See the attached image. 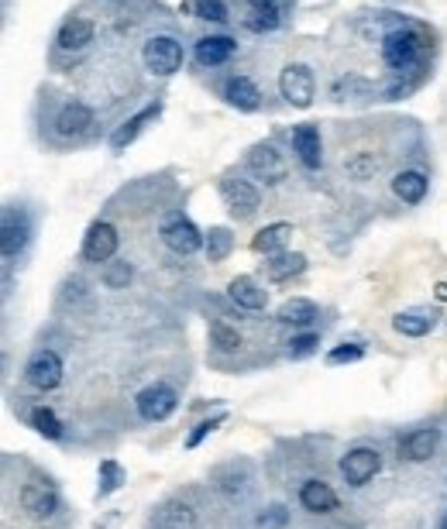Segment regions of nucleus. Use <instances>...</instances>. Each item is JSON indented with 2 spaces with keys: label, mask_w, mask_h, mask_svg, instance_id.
I'll return each instance as SVG.
<instances>
[{
  "label": "nucleus",
  "mask_w": 447,
  "mask_h": 529,
  "mask_svg": "<svg viewBox=\"0 0 447 529\" xmlns=\"http://www.w3.org/2000/svg\"><path fill=\"white\" fill-rule=\"evenodd\" d=\"M227 296L237 303V310H251V313L262 310L265 299H268V292H265L255 279H248V275H237L235 282L227 286Z\"/></svg>",
  "instance_id": "obj_23"
},
{
  "label": "nucleus",
  "mask_w": 447,
  "mask_h": 529,
  "mask_svg": "<svg viewBox=\"0 0 447 529\" xmlns=\"http://www.w3.org/2000/svg\"><path fill=\"white\" fill-rule=\"evenodd\" d=\"M292 152L299 155V162L307 169H320L323 165V141H320V131H316L314 124L292 128Z\"/></svg>",
  "instance_id": "obj_15"
},
{
  "label": "nucleus",
  "mask_w": 447,
  "mask_h": 529,
  "mask_svg": "<svg viewBox=\"0 0 447 529\" xmlns=\"http://www.w3.org/2000/svg\"><path fill=\"white\" fill-rule=\"evenodd\" d=\"M231 248H235L231 231L227 227H211V234H207V258L211 262H224L231 255Z\"/></svg>",
  "instance_id": "obj_33"
},
{
  "label": "nucleus",
  "mask_w": 447,
  "mask_h": 529,
  "mask_svg": "<svg viewBox=\"0 0 447 529\" xmlns=\"http://www.w3.org/2000/svg\"><path fill=\"white\" fill-rule=\"evenodd\" d=\"M441 529H447V512H444V519H441Z\"/></svg>",
  "instance_id": "obj_44"
},
{
  "label": "nucleus",
  "mask_w": 447,
  "mask_h": 529,
  "mask_svg": "<svg viewBox=\"0 0 447 529\" xmlns=\"http://www.w3.org/2000/svg\"><path fill=\"white\" fill-rule=\"evenodd\" d=\"M279 93L283 100L292 107H310L316 97V76L310 66L303 62H290L283 73H279Z\"/></svg>",
  "instance_id": "obj_3"
},
{
  "label": "nucleus",
  "mask_w": 447,
  "mask_h": 529,
  "mask_svg": "<svg viewBox=\"0 0 447 529\" xmlns=\"http://www.w3.org/2000/svg\"><path fill=\"white\" fill-rule=\"evenodd\" d=\"M303 268H307V258H303V255H296V251H279V255L268 258L265 275H268L272 282H286L292 275H299Z\"/></svg>",
  "instance_id": "obj_26"
},
{
  "label": "nucleus",
  "mask_w": 447,
  "mask_h": 529,
  "mask_svg": "<svg viewBox=\"0 0 447 529\" xmlns=\"http://www.w3.org/2000/svg\"><path fill=\"white\" fill-rule=\"evenodd\" d=\"M132 264L128 262H114V264H107L104 268V286L107 289H124L128 282H132Z\"/></svg>",
  "instance_id": "obj_37"
},
{
  "label": "nucleus",
  "mask_w": 447,
  "mask_h": 529,
  "mask_svg": "<svg viewBox=\"0 0 447 529\" xmlns=\"http://www.w3.org/2000/svg\"><path fill=\"white\" fill-rule=\"evenodd\" d=\"M379 468H382V457H379V450H371V447L347 450V457L341 461L344 481H347V485H355V488L369 485L371 478L379 475Z\"/></svg>",
  "instance_id": "obj_8"
},
{
  "label": "nucleus",
  "mask_w": 447,
  "mask_h": 529,
  "mask_svg": "<svg viewBox=\"0 0 447 529\" xmlns=\"http://www.w3.org/2000/svg\"><path fill=\"white\" fill-rule=\"evenodd\" d=\"M86 296V282L79 279V275H69L66 282H62V303H79Z\"/></svg>",
  "instance_id": "obj_40"
},
{
  "label": "nucleus",
  "mask_w": 447,
  "mask_h": 529,
  "mask_svg": "<svg viewBox=\"0 0 447 529\" xmlns=\"http://www.w3.org/2000/svg\"><path fill=\"white\" fill-rule=\"evenodd\" d=\"M224 100L237 107V110H259L262 107V93H259V86L248 76H231L224 83Z\"/></svg>",
  "instance_id": "obj_22"
},
{
  "label": "nucleus",
  "mask_w": 447,
  "mask_h": 529,
  "mask_svg": "<svg viewBox=\"0 0 447 529\" xmlns=\"http://www.w3.org/2000/svg\"><path fill=\"white\" fill-rule=\"evenodd\" d=\"M371 93H375V86L369 80H362V76H344V80L334 83L338 100H369Z\"/></svg>",
  "instance_id": "obj_30"
},
{
  "label": "nucleus",
  "mask_w": 447,
  "mask_h": 529,
  "mask_svg": "<svg viewBox=\"0 0 447 529\" xmlns=\"http://www.w3.org/2000/svg\"><path fill=\"white\" fill-rule=\"evenodd\" d=\"M393 327L395 334H403V337H423V334H430L434 320L427 313H399V317H393Z\"/></svg>",
  "instance_id": "obj_32"
},
{
  "label": "nucleus",
  "mask_w": 447,
  "mask_h": 529,
  "mask_svg": "<svg viewBox=\"0 0 447 529\" xmlns=\"http://www.w3.org/2000/svg\"><path fill=\"white\" fill-rule=\"evenodd\" d=\"M292 238V224H268L262 227L255 241H251V248L259 251V255H279L283 251V244Z\"/></svg>",
  "instance_id": "obj_27"
},
{
  "label": "nucleus",
  "mask_w": 447,
  "mask_h": 529,
  "mask_svg": "<svg viewBox=\"0 0 447 529\" xmlns=\"http://www.w3.org/2000/svg\"><path fill=\"white\" fill-rule=\"evenodd\" d=\"M290 523V512H286V505H268V512L259 516V526L262 529H283Z\"/></svg>",
  "instance_id": "obj_38"
},
{
  "label": "nucleus",
  "mask_w": 447,
  "mask_h": 529,
  "mask_svg": "<svg viewBox=\"0 0 447 529\" xmlns=\"http://www.w3.org/2000/svg\"><path fill=\"white\" fill-rule=\"evenodd\" d=\"M0 248H4V258H14L25 251L28 238H31V224H28V213L25 210H14L7 207L4 210V227H0Z\"/></svg>",
  "instance_id": "obj_12"
},
{
  "label": "nucleus",
  "mask_w": 447,
  "mask_h": 529,
  "mask_svg": "<svg viewBox=\"0 0 447 529\" xmlns=\"http://www.w3.org/2000/svg\"><path fill=\"white\" fill-rule=\"evenodd\" d=\"M189 7H193V14H196L200 21H213V25L231 21V11H227V4H224V0H193Z\"/></svg>",
  "instance_id": "obj_34"
},
{
  "label": "nucleus",
  "mask_w": 447,
  "mask_h": 529,
  "mask_svg": "<svg viewBox=\"0 0 447 529\" xmlns=\"http://www.w3.org/2000/svg\"><path fill=\"white\" fill-rule=\"evenodd\" d=\"M434 296H437L441 303H447V282H437V289H434Z\"/></svg>",
  "instance_id": "obj_43"
},
{
  "label": "nucleus",
  "mask_w": 447,
  "mask_h": 529,
  "mask_svg": "<svg viewBox=\"0 0 447 529\" xmlns=\"http://www.w3.org/2000/svg\"><path fill=\"white\" fill-rule=\"evenodd\" d=\"M248 172H251L255 179H262V183L275 186L290 176V165H286V159L279 155L275 145L262 141V145H255V148L248 152Z\"/></svg>",
  "instance_id": "obj_6"
},
{
  "label": "nucleus",
  "mask_w": 447,
  "mask_h": 529,
  "mask_svg": "<svg viewBox=\"0 0 447 529\" xmlns=\"http://www.w3.org/2000/svg\"><path fill=\"white\" fill-rule=\"evenodd\" d=\"M224 423V413H217V416H213V420H204V423L196 426V430H193V433H189V440H186V447H196V444H200V440H204V437H207V433H213V430H217V426Z\"/></svg>",
  "instance_id": "obj_41"
},
{
  "label": "nucleus",
  "mask_w": 447,
  "mask_h": 529,
  "mask_svg": "<svg viewBox=\"0 0 447 529\" xmlns=\"http://www.w3.org/2000/svg\"><path fill=\"white\" fill-rule=\"evenodd\" d=\"M21 509L31 519H49L59 512V492L52 481H28L21 488Z\"/></svg>",
  "instance_id": "obj_10"
},
{
  "label": "nucleus",
  "mask_w": 447,
  "mask_h": 529,
  "mask_svg": "<svg viewBox=\"0 0 447 529\" xmlns=\"http://www.w3.org/2000/svg\"><path fill=\"white\" fill-rule=\"evenodd\" d=\"M211 341H213V347L224 351V354L241 351V334H237V327L224 323V320H213L211 323Z\"/></svg>",
  "instance_id": "obj_31"
},
{
  "label": "nucleus",
  "mask_w": 447,
  "mask_h": 529,
  "mask_svg": "<svg viewBox=\"0 0 447 529\" xmlns=\"http://www.w3.org/2000/svg\"><path fill=\"white\" fill-rule=\"evenodd\" d=\"M156 529H196V512H193V505L180 502V499L165 502L156 516Z\"/></svg>",
  "instance_id": "obj_25"
},
{
  "label": "nucleus",
  "mask_w": 447,
  "mask_h": 529,
  "mask_svg": "<svg viewBox=\"0 0 447 529\" xmlns=\"http://www.w3.org/2000/svg\"><path fill=\"white\" fill-rule=\"evenodd\" d=\"M437 440H441V433H437L434 426H423V430H413V433L399 444V454H403L406 461H413V464H423V461H430V457H434Z\"/></svg>",
  "instance_id": "obj_17"
},
{
  "label": "nucleus",
  "mask_w": 447,
  "mask_h": 529,
  "mask_svg": "<svg viewBox=\"0 0 447 529\" xmlns=\"http://www.w3.org/2000/svg\"><path fill=\"white\" fill-rule=\"evenodd\" d=\"M117 227L114 224H107V220H97L90 231H86V238H83V258L93 264H104L114 258V251H117Z\"/></svg>",
  "instance_id": "obj_9"
},
{
  "label": "nucleus",
  "mask_w": 447,
  "mask_h": 529,
  "mask_svg": "<svg viewBox=\"0 0 447 529\" xmlns=\"http://www.w3.org/2000/svg\"><path fill=\"white\" fill-rule=\"evenodd\" d=\"M158 234L165 241V248L176 251V255H196L204 248V234L196 231V224L189 217H183V213H169L162 220V227H158Z\"/></svg>",
  "instance_id": "obj_4"
},
{
  "label": "nucleus",
  "mask_w": 447,
  "mask_h": 529,
  "mask_svg": "<svg viewBox=\"0 0 447 529\" xmlns=\"http://www.w3.org/2000/svg\"><path fill=\"white\" fill-rule=\"evenodd\" d=\"M25 375L35 389L49 392V389H55V385L62 382V361H59V354H55V351H35V354L28 358Z\"/></svg>",
  "instance_id": "obj_11"
},
{
  "label": "nucleus",
  "mask_w": 447,
  "mask_h": 529,
  "mask_svg": "<svg viewBox=\"0 0 447 529\" xmlns=\"http://www.w3.org/2000/svg\"><path fill=\"white\" fill-rule=\"evenodd\" d=\"M90 42H93V25L86 18H66L59 35H55V45L62 52H83Z\"/></svg>",
  "instance_id": "obj_20"
},
{
  "label": "nucleus",
  "mask_w": 447,
  "mask_h": 529,
  "mask_svg": "<svg viewBox=\"0 0 447 529\" xmlns=\"http://www.w3.org/2000/svg\"><path fill=\"white\" fill-rule=\"evenodd\" d=\"M31 426H35L42 437H49V440H59V437H62V423H59V416H55L52 409H45V406H38V409L31 413Z\"/></svg>",
  "instance_id": "obj_35"
},
{
  "label": "nucleus",
  "mask_w": 447,
  "mask_h": 529,
  "mask_svg": "<svg viewBox=\"0 0 447 529\" xmlns=\"http://www.w3.org/2000/svg\"><path fill=\"white\" fill-rule=\"evenodd\" d=\"M134 406H138V416L141 420H148V423H162V420H169L172 413H176V406H180V396L169 389V385H148V389H141L138 399H134Z\"/></svg>",
  "instance_id": "obj_5"
},
{
  "label": "nucleus",
  "mask_w": 447,
  "mask_h": 529,
  "mask_svg": "<svg viewBox=\"0 0 447 529\" xmlns=\"http://www.w3.org/2000/svg\"><path fill=\"white\" fill-rule=\"evenodd\" d=\"M217 492L220 495H227V499H244L248 492H251V471H248V464H227V468H220L217 475Z\"/></svg>",
  "instance_id": "obj_18"
},
{
  "label": "nucleus",
  "mask_w": 447,
  "mask_h": 529,
  "mask_svg": "<svg viewBox=\"0 0 447 529\" xmlns=\"http://www.w3.org/2000/svg\"><path fill=\"white\" fill-rule=\"evenodd\" d=\"M379 169H382V159H379L375 152H358V155H351V159L344 162V172H347L355 183H369V179H375Z\"/></svg>",
  "instance_id": "obj_29"
},
{
  "label": "nucleus",
  "mask_w": 447,
  "mask_h": 529,
  "mask_svg": "<svg viewBox=\"0 0 447 529\" xmlns=\"http://www.w3.org/2000/svg\"><path fill=\"white\" fill-rule=\"evenodd\" d=\"M121 485H124V468H121L117 461H104V464H100V495L117 492Z\"/></svg>",
  "instance_id": "obj_36"
},
{
  "label": "nucleus",
  "mask_w": 447,
  "mask_h": 529,
  "mask_svg": "<svg viewBox=\"0 0 447 529\" xmlns=\"http://www.w3.org/2000/svg\"><path fill=\"white\" fill-rule=\"evenodd\" d=\"M427 176H423L420 169H403L399 176H393V193L403 200V203H420L423 196H427Z\"/></svg>",
  "instance_id": "obj_24"
},
{
  "label": "nucleus",
  "mask_w": 447,
  "mask_h": 529,
  "mask_svg": "<svg viewBox=\"0 0 447 529\" xmlns=\"http://www.w3.org/2000/svg\"><path fill=\"white\" fill-rule=\"evenodd\" d=\"M279 323H290V327H310L316 320V306L310 299H286L283 306H279V313H275Z\"/></svg>",
  "instance_id": "obj_28"
},
{
  "label": "nucleus",
  "mask_w": 447,
  "mask_h": 529,
  "mask_svg": "<svg viewBox=\"0 0 447 529\" xmlns=\"http://www.w3.org/2000/svg\"><path fill=\"white\" fill-rule=\"evenodd\" d=\"M93 121H97L93 107H86L83 100H69L55 114V134L59 138H79V134H86L93 128Z\"/></svg>",
  "instance_id": "obj_13"
},
{
  "label": "nucleus",
  "mask_w": 447,
  "mask_h": 529,
  "mask_svg": "<svg viewBox=\"0 0 447 529\" xmlns=\"http://www.w3.org/2000/svg\"><path fill=\"white\" fill-rule=\"evenodd\" d=\"M248 18L244 28L251 31H275V28L286 21V11H290V0H248Z\"/></svg>",
  "instance_id": "obj_14"
},
{
  "label": "nucleus",
  "mask_w": 447,
  "mask_h": 529,
  "mask_svg": "<svg viewBox=\"0 0 447 529\" xmlns=\"http://www.w3.org/2000/svg\"><path fill=\"white\" fill-rule=\"evenodd\" d=\"M235 52H237V42L231 35H207V38L196 42V62H200V66H211V69L231 62Z\"/></svg>",
  "instance_id": "obj_16"
},
{
  "label": "nucleus",
  "mask_w": 447,
  "mask_h": 529,
  "mask_svg": "<svg viewBox=\"0 0 447 529\" xmlns=\"http://www.w3.org/2000/svg\"><path fill=\"white\" fill-rule=\"evenodd\" d=\"M299 505L307 509V512H334L338 509V492L327 485V481H307L303 488H299Z\"/></svg>",
  "instance_id": "obj_21"
},
{
  "label": "nucleus",
  "mask_w": 447,
  "mask_h": 529,
  "mask_svg": "<svg viewBox=\"0 0 447 529\" xmlns=\"http://www.w3.org/2000/svg\"><path fill=\"white\" fill-rule=\"evenodd\" d=\"M420 55H423V35L413 31V28L399 25L382 38V59H386V66L395 69V73L417 69L420 66Z\"/></svg>",
  "instance_id": "obj_1"
},
{
  "label": "nucleus",
  "mask_w": 447,
  "mask_h": 529,
  "mask_svg": "<svg viewBox=\"0 0 447 529\" xmlns=\"http://www.w3.org/2000/svg\"><path fill=\"white\" fill-rule=\"evenodd\" d=\"M314 347H316V334H303V337H292L290 341L292 358H307Z\"/></svg>",
  "instance_id": "obj_42"
},
{
  "label": "nucleus",
  "mask_w": 447,
  "mask_h": 529,
  "mask_svg": "<svg viewBox=\"0 0 447 529\" xmlns=\"http://www.w3.org/2000/svg\"><path fill=\"white\" fill-rule=\"evenodd\" d=\"M158 114H162V104H148L145 110H138L132 121H124V124H121L117 131L110 134V148H114V152H124V148L132 145L134 138L145 131V124H152Z\"/></svg>",
  "instance_id": "obj_19"
},
{
  "label": "nucleus",
  "mask_w": 447,
  "mask_h": 529,
  "mask_svg": "<svg viewBox=\"0 0 447 529\" xmlns=\"http://www.w3.org/2000/svg\"><path fill=\"white\" fill-rule=\"evenodd\" d=\"M141 59H145V69L156 73V76H172L180 73L183 66V45L172 38V35H152L141 49Z\"/></svg>",
  "instance_id": "obj_2"
},
{
  "label": "nucleus",
  "mask_w": 447,
  "mask_h": 529,
  "mask_svg": "<svg viewBox=\"0 0 447 529\" xmlns=\"http://www.w3.org/2000/svg\"><path fill=\"white\" fill-rule=\"evenodd\" d=\"M362 354H365L362 344H341L327 354V365H351V361H358Z\"/></svg>",
  "instance_id": "obj_39"
},
{
  "label": "nucleus",
  "mask_w": 447,
  "mask_h": 529,
  "mask_svg": "<svg viewBox=\"0 0 447 529\" xmlns=\"http://www.w3.org/2000/svg\"><path fill=\"white\" fill-rule=\"evenodd\" d=\"M220 200H224L227 210L235 213V217H241V220L255 217L259 203H262L259 189L248 183V179H235V176H224V179H220Z\"/></svg>",
  "instance_id": "obj_7"
}]
</instances>
